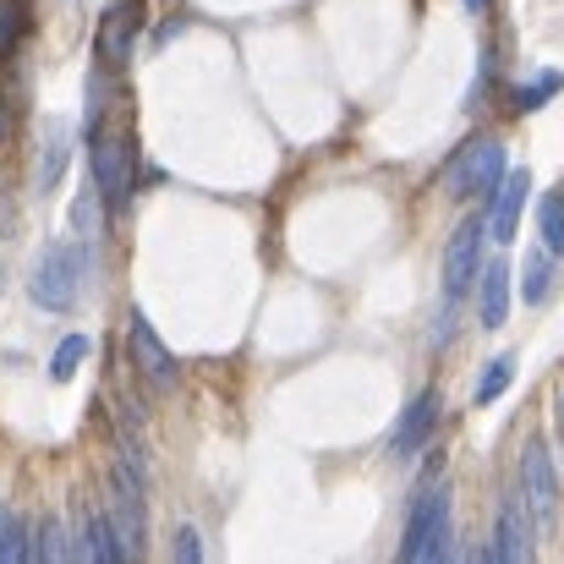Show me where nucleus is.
Instances as JSON below:
<instances>
[{"instance_id":"1a4fd4ad","label":"nucleus","mask_w":564,"mask_h":564,"mask_svg":"<svg viewBox=\"0 0 564 564\" xmlns=\"http://www.w3.org/2000/svg\"><path fill=\"white\" fill-rule=\"evenodd\" d=\"M138 28H143L138 0H116V6L99 17V66H105V72H116V66H127V61H132Z\"/></svg>"},{"instance_id":"4468645a","label":"nucleus","mask_w":564,"mask_h":564,"mask_svg":"<svg viewBox=\"0 0 564 564\" xmlns=\"http://www.w3.org/2000/svg\"><path fill=\"white\" fill-rule=\"evenodd\" d=\"M477 324L482 329H499L505 318H510V263L505 258H488L482 263V274H477Z\"/></svg>"},{"instance_id":"412c9836","label":"nucleus","mask_w":564,"mask_h":564,"mask_svg":"<svg viewBox=\"0 0 564 564\" xmlns=\"http://www.w3.org/2000/svg\"><path fill=\"white\" fill-rule=\"evenodd\" d=\"M538 230H543V247L564 258V187L543 192V203H538Z\"/></svg>"},{"instance_id":"a878e982","label":"nucleus","mask_w":564,"mask_h":564,"mask_svg":"<svg viewBox=\"0 0 564 564\" xmlns=\"http://www.w3.org/2000/svg\"><path fill=\"white\" fill-rule=\"evenodd\" d=\"M17 33H22V6L17 0H0V55L17 44Z\"/></svg>"},{"instance_id":"4be33fe9","label":"nucleus","mask_w":564,"mask_h":564,"mask_svg":"<svg viewBox=\"0 0 564 564\" xmlns=\"http://www.w3.org/2000/svg\"><path fill=\"white\" fill-rule=\"evenodd\" d=\"M510 378H516V357H494V362L477 373V383H471V405H494V400L510 389Z\"/></svg>"},{"instance_id":"c756f323","label":"nucleus","mask_w":564,"mask_h":564,"mask_svg":"<svg viewBox=\"0 0 564 564\" xmlns=\"http://www.w3.org/2000/svg\"><path fill=\"white\" fill-rule=\"evenodd\" d=\"M488 6H494V0H466V11H488Z\"/></svg>"},{"instance_id":"f257e3e1","label":"nucleus","mask_w":564,"mask_h":564,"mask_svg":"<svg viewBox=\"0 0 564 564\" xmlns=\"http://www.w3.org/2000/svg\"><path fill=\"white\" fill-rule=\"evenodd\" d=\"M105 516H110V532H116V549L127 564L149 560V499H143V466L121 455V466L110 471V499H105Z\"/></svg>"},{"instance_id":"aec40b11","label":"nucleus","mask_w":564,"mask_h":564,"mask_svg":"<svg viewBox=\"0 0 564 564\" xmlns=\"http://www.w3.org/2000/svg\"><path fill=\"white\" fill-rule=\"evenodd\" d=\"M66 154H72V143H66V127H50L44 132V149H39V192H50L61 182V171H66Z\"/></svg>"},{"instance_id":"f3484780","label":"nucleus","mask_w":564,"mask_h":564,"mask_svg":"<svg viewBox=\"0 0 564 564\" xmlns=\"http://www.w3.org/2000/svg\"><path fill=\"white\" fill-rule=\"evenodd\" d=\"M0 564H33V538L17 510L0 505Z\"/></svg>"},{"instance_id":"6ab92c4d","label":"nucleus","mask_w":564,"mask_h":564,"mask_svg":"<svg viewBox=\"0 0 564 564\" xmlns=\"http://www.w3.org/2000/svg\"><path fill=\"white\" fill-rule=\"evenodd\" d=\"M560 88H564V72H554V66H549V72H532V77H527V83L510 94V105L527 116V110H543V105H549Z\"/></svg>"},{"instance_id":"2eb2a0df","label":"nucleus","mask_w":564,"mask_h":564,"mask_svg":"<svg viewBox=\"0 0 564 564\" xmlns=\"http://www.w3.org/2000/svg\"><path fill=\"white\" fill-rule=\"evenodd\" d=\"M554 280H560V258L549 247H527V263H521V296H527V307H543L554 296Z\"/></svg>"},{"instance_id":"423d86ee","label":"nucleus","mask_w":564,"mask_h":564,"mask_svg":"<svg viewBox=\"0 0 564 564\" xmlns=\"http://www.w3.org/2000/svg\"><path fill=\"white\" fill-rule=\"evenodd\" d=\"M482 241H488V214H471L455 225L449 247H444V307H460L466 291L482 274Z\"/></svg>"},{"instance_id":"ddd939ff","label":"nucleus","mask_w":564,"mask_h":564,"mask_svg":"<svg viewBox=\"0 0 564 564\" xmlns=\"http://www.w3.org/2000/svg\"><path fill=\"white\" fill-rule=\"evenodd\" d=\"M433 427H438V394H416V400L400 411V422H394V433H389V449H394V455H416V449L433 438Z\"/></svg>"},{"instance_id":"9d476101","label":"nucleus","mask_w":564,"mask_h":564,"mask_svg":"<svg viewBox=\"0 0 564 564\" xmlns=\"http://www.w3.org/2000/svg\"><path fill=\"white\" fill-rule=\"evenodd\" d=\"M444 505H449V488H422V494L411 499V516H405V532H400L394 564H416L422 543H427V532H433V521L444 516Z\"/></svg>"},{"instance_id":"20e7f679","label":"nucleus","mask_w":564,"mask_h":564,"mask_svg":"<svg viewBox=\"0 0 564 564\" xmlns=\"http://www.w3.org/2000/svg\"><path fill=\"white\" fill-rule=\"evenodd\" d=\"M88 171H94V187L105 192L110 214H121L132 203V182H138V154H132V138L127 132H94L88 138Z\"/></svg>"},{"instance_id":"cd10ccee","label":"nucleus","mask_w":564,"mask_h":564,"mask_svg":"<svg viewBox=\"0 0 564 564\" xmlns=\"http://www.w3.org/2000/svg\"><path fill=\"white\" fill-rule=\"evenodd\" d=\"M554 438H560V455H564V389H554Z\"/></svg>"},{"instance_id":"dca6fc26","label":"nucleus","mask_w":564,"mask_h":564,"mask_svg":"<svg viewBox=\"0 0 564 564\" xmlns=\"http://www.w3.org/2000/svg\"><path fill=\"white\" fill-rule=\"evenodd\" d=\"M33 564H72V532L61 516H44L33 532Z\"/></svg>"},{"instance_id":"f03ea898","label":"nucleus","mask_w":564,"mask_h":564,"mask_svg":"<svg viewBox=\"0 0 564 564\" xmlns=\"http://www.w3.org/2000/svg\"><path fill=\"white\" fill-rule=\"evenodd\" d=\"M83 280H88V252L72 247V241H55V247H44V258L33 263L28 296H33V307H44V313H72L77 296H83Z\"/></svg>"},{"instance_id":"0eeeda50","label":"nucleus","mask_w":564,"mask_h":564,"mask_svg":"<svg viewBox=\"0 0 564 564\" xmlns=\"http://www.w3.org/2000/svg\"><path fill=\"white\" fill-rule=\"evenodd\" d=\"M127 351H132L138 373H143V383H149L154 394L176 389V357H171V346L160 340V329L149 324V313H143V307H132V313H127Z\"/></svg>"},{"instance_id":"7ed1b4c3","label":"nucleus","mask_w":564,"mask_h":564,"mask_svg":"<svg viewBox=\"0 0 564 564\" xmlns=\"http://www.w3.org/2000/svg\"><path fill=\"white\" fill-rule=\"evenodd\" d=\"M516 488H521V499H527L538 532H554V527H560V466H554V455H549V438H538V433L527 438L521 466H516Z\"/></svg>"},{"instance_id":"b1692460","label":"nucleus","mask_w":564,"mask_h":564,"mask_svg":"<svg viewBox=\"0 0 564 564\" xmlns=\"http://www.w3.org/2000/svg\"><path fill=\"white\" fill-rule=\"evenodd\" d=\"M88 351H94V340H88V335H66V340L55 346V357H50V378H55V383H66V378L83 368V357H88Z\"/></svg>"},{"instance_id":"c85d7f7f","label":"nucleus","mask_w":564,"mask_h":564,"mask_svg":"<svg viewBox=\"0 0 564 564\" xmlns=\"http://www.w3.org/2000/svg\"><path fill=\"white\" fill-rule=\"evenodd\" d=\"M11 132V116H6V99H0V138Z\"/></svg>"},{"instance_id":"39448f33","label":"nucleus","mask_w":564,"mask_h":564,"mask_svg":"<svg viewBox=\"0 0 564 564\" xmlns=\"http://www.w3.org/2000/svg\"><path fill=\"white\" fill-rule=\"evenodd\" d=\"M505 143L499 138H471L449 165H444V192L449 197H494L499 192V182H505Z\"/></svg>"},{"instance_id":"6e6552de","label":"nucleus","mask_w":564,"mask_h":564,"mask_svg":"<svg viewBox=\"0 0 564 564\" xmlns=\"http://www.w3.org/2000/svg\"><path fill=\"white\" fill-rule=\"evenodd\" d=\"M494 543H499L505 564H532L538 560V521H532L521 488H510V494L499 499V532H494Z\"/></svg>"},{"instance_id":"393cba45","label":"nucleus","mask_w":564,"mask_h":564,"mask_svg":"<svg viewBox=\"0 0 564 564\" xmlns=\"http://www.w3.org/2000/svg\"><path fill=\"white\" fill-rule=\"evenodd\" d=\"M171 564H203V538H197L192 521H182V527L171 532Z\"/></svg>"},{"instance_id":"9b49d317","label":"nucleus","mask_w":564,"mask_h":564,"mask_svg":"<svg viewBox=\"0 0 564 564\" xmlns=\"http://www.w3.org/2000/svg\"><path fill=\"white\" fill-rule=\"evenodd\" d=\"M72 564H127L121 549H116V532H110L105 505L99 510H83V521L72 532Z\"/></svg>"},{"instance_id":"5701e85b","label":"nucleus","mask_w":564,"mask_h":564,"mask_svg":"<svg viewBox=\"0 0 564 564\" xmlns=\"http://www.w3.org/2000/svg\"><path fill=\"white\" fill-rule=\"evenodd\" d=\"M455 532H449V505H444V516L433 521V532H427V543H422V554H416V564H455Z\"/></svg>"},{"instance_id":"bb28decb","label":"nucleus","mask_w":564,"mask_h":564,"mask_svg":"<svg viewBox=\"0 0 564 564\" xmlns=\"http://www.w3.org/2000/svg\"><path fill=\"white\" fill-rule=\"evenodd\" d=\"M471 564H505L499 543H482V549H471Z\"/></svg>"},{"instance_id":"a211bd4d","label":"nucleus","mask_w":564,"mask_h":564,"mask_svg":"<svg viewBox=\"0 0 564 564\" xmlns=\"http://www.w3.org/2000/svg\"><path fill=\"white\" fill-rule=\"evenodd\" d=\"M105 214H110V203H105V192L94 187V176H88V187L77 192V203H72V230L94 241L105 230Z\"/></svg>"},{"instance_id":"f8f14e48","label":"nucleus","mask_w":564,"mask_h":564,"mask_svg":"<svg viewBox=\"0 0 564 564\" xmlns=\"http://www.w3.org/2000/svg\"><path fill=\"white\" fill-rule=\"evenodd\" d=\"M527 192H532V176H527V171H505L499 192L488 197V236H494V241H510V236L521 230Z\"/></svg>"}]
</instances>
